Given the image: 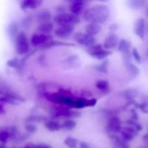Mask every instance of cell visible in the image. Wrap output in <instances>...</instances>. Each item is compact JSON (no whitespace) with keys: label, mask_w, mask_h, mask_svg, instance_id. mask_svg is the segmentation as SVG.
Segmentation results:
<instances>
[{"label":"cell","mask_w":148,"mask_h":148,"mask_svg":"<svg viewBox=\"0 0 148 148\" xmlns=\"http://www.w3.org/2000/svg\"><path fill=\"white\" fill-rule=\"evenodd\" d=\"M17 134L16 127H10L3 130H0V144H6L10 138H13Z\"/></svg>","instance_id":"15"},{"label":"cell","mask_w":148,"mask_h":148,"mask_svg":"<svg viewBox=\"0 0 148 148\" xmlns=\"http://www.w3.org/2000/svg\"><path fill=\"white\" fill-rule=\"evenodd\" d=\"M44 127L46 129H48L50 132H56L62 128V126L58 122L55 121H49V120L44 122Z\"/></svg>","instance_id":"24"},{"label":"cell","mask_w":148,"mask_h":148,"mask_svg":"<svg viewBox=\"0 0 148 148\" xmlns=\"http://www.w3.org/2000/svg\"><path fill=\"white\" fill-rule=\"evenodd\" d=\"M134 33L135 35L140 38L144 39L146 36V20L142 17L139 18L134 25Z\"/></svg>","instance_id":"16"},{"label":"cell","mask_w":148,"mask_h":148,"mask_svg":"<svg viewBox=\"0 0 148 148\" xmlns=\"http://www.w3.org/2000/svg\"><path fill=\"white\" fill-rule=\"evenodd\" d=\"M61 126H62V128L68 130V131H71L76 127V121L73 119H66Z\"/></svg>","instance_id":"25"},{"label":"cell","mask_w":148,"mask_h":148,"mask_svg":"<svg viewBox=\"0 0 148 148\" xmlns=\"http://www.w3.org/2000/svg\"><path fill=\"white\" fill-rule=\"evenodd\" d=\"M25 130L30 134H34L36 132V127L32 123H27L25 125Z\"/></svg>","instance_id":"35"},{"label":"cell","mask_w":148,"mask_h":148,"mask_svg":"<svg viewBox=\"0 0 148 148\" xmlns=\"http://www.w3.org/2000/svg\"><path fill=\"white\" fill-rule=\"evenodd\" d=\"M46 98L54 104L63 106L70 109H74L75 98L65 93H54L45 95Z\"/></svg>","instance_id":"2"},{"label":"cell","mask_w":148,"mask_h":148,"mask_svg":"<svg viewBox=\"0 0 148 148\" xmlns=\"http://www.w3.org/2000/svg\"><path fill=\"white\" fill-rule=\"evenodd\" d=\"M27 121H31V122H41V121H47L48 119L43 117V116H39V115H33V116H29L27 118L26 120Z\"/></svg>","instance_id":"32"},{"label":"cell","mask_w":148,"mask_h":148,"mask_svg":"<svg viewBox=\"0 0 148 148\" xmlns=\"http://www.w3.org/2000/svg\"><path fill=\"white\" fill-rule=\"evenodd\" d=\"M36 20L39 22V23H47V22H50L52 16L49 10H42L41 11H39L36 14Z\"/></svg>","instance_id":"21"},{"label":"cell","mask_w":148,"mask_h":148,"mask_svg":"<svg viewBox=\"0 0 148 148\" xmlns=\"http://www.w3.org/2000/svg\"><path fill=\"white\" fill-rule=\"evenodd\" d=\"M110 16V10L106 4H95L85 10L82 14V18L88 23L102 24Z\"/></svg>","instance_id":"1"},{"label":"cell","mask_w":148,"mask_h":148,"mask_svg":"<svg viewBox=\"0 0 148 148\" xmlns=\"http://www.w3.org/2000/svg\"><path fill=\"white\" fill-rule=\"evenodd\" d=\"M3 92H4V91H2V90L0 89V95H3Z\"/></svg>","instance_id":"44"},{"label":"cell","mask_w":148,"mask_h":148,"mask_svg":"<svg viewBox=\"0 0 148 148\" xmlns=\"http://www.w3.org/2000/svg\"><path fill=\"white\" fill-rule=\"evenodd\" d=\"M139 132H137L134 128H133L130 126H125L121 127V130L120 132L121 137L126 141V142H130L134 140L135 136H137Z\"/></svg>","instance_id":"13"},{"label":"cell","mask_w":148,"mask_h":148,"mask_svg":"<svg viewBox=\"0 0 148 148\" xmlns=\"http://www.w3.org/2000/svg\"><path fill=\"white\" fill-rule=\"evenodd\" d=\"M119 42H120V39H119V36L115 34V33H110L104 40V42L102 44L103 48L107 50H110L118 47V44H119Z\"/></svg>","instance_id":"14"},{"label":"cell","mask_w":148,"mask_h":148,"mask_svg":"<svg viewBox=\"0 0 148 148\" xmlns=\"http://www.w3.org/2000/svg\"><path fill=\"white\" fill-rule=\"evenodd\" d=\"M95 88L104 94H108L110 91V84L106 80H98L95 82Z\"/></svg>","instance_id":"23"},{"label":"cell","mask_w":148,"mask_h":148,"mask_svg":"<svg viewBox=\"0 0 148 148\" xmlns=\"http://www.w3.org/2000/svg\"><path fill=\"white\" fill-rule=\"evenodd\" d=\"M122 127L121 119L116 115H112L108 118L107 125H106V131L108 133L109 135L117 134L121 132Z\"/></svg>","instance_id":"7"},{"label":"cell","mask_w":148,"mask_h":148,"mask_svg":"<svg viewBox=\"0 0 148 148\" xmlns=\"http://www.w3.org/2000/svg\"><path fill=\"white\" fill-rule=\"evenodd\" d=\"M79 148H91L90 146L87 143V142H84V141H82L79 143Z\"/></svg>","instance_id":"39"},{"label":"cell","mask_w":148,"mask_h":148,"mask_svg":"<svg viewBox=\"0 0 148 148\" xmlns=\"http://www.w3.org/2000/svg\"><path fill=\"white\" fill-rule=\"evenodd\" d=\"M144 140H145V142L147 143V145L148 146V133L144 136Z\"/></svg>","instance_id":"42"},{"label":"cell","mask_w":148,"mask_h":148,"mask_svg":"<svg viewBox=\"0 0 148 148\" xmlns=\"http://www.w3.org/2000/svg\"><path fill=\"white\" fill-rule=\"evenodd\" d=\"M0 148H6L4 147V145H3V144H0Z\"/></svg>","instance_id":"43"},{"label":"cell","mask_w":148,"mask_h":148,"mask_svg":"<svg viewBox=\"0 0 148 148\" xmlns=\"http://www.w3.org/2000/svg\"><path fill=\"white\" fill-rule=\"evenodd\" d=\"M86 52L93 58L99 60V61H103L105 60L107 57H108L111 54L112 51L110 50H107L103 48L102 44L100 43H95V45L87 48Z\"/></svg>","instance_id":"5"},{"label":"cell","mask_w":148,"mask_h":148,"mask_svg":"<svg viewBox=\"0 0 148 148\" xmlns=\"http://www.w3.org/2000/svg\"><path fill=\"white\" fill-rule=\"evenodd\" d=\"M108 64H109L108 60H104L102 62H101L100 64L96 65L95 67V69L96 71H98L100 73L108 74Z\"/></svg>","instance_id":"28"},{"label":"cell","mask_w":148,"mask_h":148,"mask_svg":"<svg viewBox=\"0 0 148 148\" xmlns=\"http://www.w3.org/2000/svg\"><path fill=\"white\" fill-rule=\"evenodd\" d=\"M15 50L19 56H24L29 51V42L28 36L24 31H19L14 39Z\"/></svg>","instance_id":"3"},{"label":"cell","mask_w":148,"mask_h":148,"mask_svg":"<svg viewBox=\"0 0 148 148\" xmlns=\"http://www.w3.org/2000/svg\"><path fill=\"white\" fill-rule=\"evenodd\" d=\"M42 4L41 0H23L20 3V8L23 10H36Z\"/></svg>","instance_id":"17"},{"label":"cell","mask_w":148,"mask_h":148,"mask_svg":"<svg viewBox=\"0 0 148 148\" xmlns=\"http://www.w3.org/2000/svg\"><path fill=\"white\" fill-rule=\"evenodd\" d=\"M110 138L114 142V148H129L127 142H126L121 136L117 134H112L110 135Z\"/></svg>","instance_id":"22"},{"label":"cell","mask_w":148,"mask_h":148,"mask_svg":"<svg viewBox=\"0 0 148 148\" xmlns=\"http://www.w3.org/2000/svg\"><path fill=\"white\" fill-rule=\"evenodd\" d=\"M123 62L127 70L133 77H136L140 75V69L132 62V60H123Z\"/></svg>","instance_id":"18"},{"label":"cell","mask_w":148,"mask_h":148,"mask_svg":"<svg viewBox=\"0 0 148 148\" xmlns=\"http://www.w3.org/2000/svg\"><path fill=\"white\" fill-rule=\"evenodd\" d=\"M5 114V109H4V107L3 104H0V115L2 114Z\"/></svg>","instance_id":"41"},{"label":"cell","mask_w":148,"mask_h":148,"mask_svg":"<svg viewBox=\"0 0 148 148\" xmlns=\"http://www.w3.org/2000/svg\"><path fill=\"white\" fill-rule=\"evenodd\" d=\"M118 50L122 54L123 60H132L131 50H132V43L127 39H121L118 44Z\"/></svg>","instance_id":"10"},{"label":"cell","mask_w":148,"mask_h":148,"mask_svg":"<svg viewBox=\"0 0 148 148\" xmlns=\"http://www.w3.org/2000/svg\"><path fill=\"white\" fill-rule=\"evenodd\" d=\"M86 4H87V2L85 1H82V0H75V1H72L69 4V12L75 15V16H80V15L85 11V7H86Z\"/></svg>","instance_id":"12"},{"label":"cell","mask_w":148,"mask_h":148,"mask_svg":"<svg viewBox=\"0 0 148 148\" xmlns=\"http://www.w3.org/2000/svg\"><path fill=\"white\" fill-rule=\"evenodd\" d=\"M37 30L39 31V33L44 35H49L54 30V24L51 22L39 23L37 26Z\"/></svg>","instance_id":"20"},{"label":"cell","mask_w":148,"mask_h":148,"mask_svg":"<svg viewBox=\"0 0 148 148\" xmlns=\"http://www.w3.org/2000/svg\"><path fill=\"white\" fill-rule=\"evenodd\" d=\"M7 30H8V33H9L10 36L11 38H14V39H15V37L16 36V35L19 33V30H18V24H17L16 22L11 23L8 26Z\"/></svg>","instance_id":"27"},{"label":"cell","mask_w":148,"mask_h":148,"mask_svg":"<svg viewBox=\"0 0 148 148\" xmlns=\"http://www.w3.org/2000/svg\"><path fill=\"white\" fill-rule=\"evenodd\" d=\"M52 40L50 35H44L42 33H35L32 35L30 43L36 48H43L49 41Z\"/></svg>","instance_id":"9"},{"label":"cell","mask_w":148,"mask_h":148,"mask_svg":"<svg viewBox=\"0 0 148 148\" xmlns=\"http://www.w3.org/2000/svg\"><path fill=\"white\" fill-rule=\"evenodd\" d=\"M131 56H132V58L139 64L142 63V56L140 55V53L139 52V50L135 48V47H133L132 48V50H131Z\"/></svg>","instance_id":"30"},{"label":"cell","mask_w":148,"mask_h":148,"mask_svg":"<svg viewBox=\"0 0 148 148\" xmlns=\"http://www.w3.org/2000/svg\"><path fill=\"white\" fill-rule=\"evenodd\" d=\"M147 57H148V50H147Z\"/></svg>","instance_id":"47"},{"label":"cell","mask_w":148,"mask_h":148,"mask_svg":"<svg viewBox=\"0 0 148 148\" xmlns=\"http://www.w3.org/2000/svg\"><path fill=\"white\" fill-rule=\"evenodd\" d=\"M136 108L140 109L141 112L148 114V102H144V103H140V104H137Z\"/></svg>","instance_id":"36"},{"label":"cell","mask_w":148,"mask_h":148,"mask_svg":"<svg viewBox=\"0 0 148 148\" xmlns=\"http://www.w3.org/2000/svg\"><path fill=\"white\" fill-rule=\"evenodd\" d=\"M101 29V25L96 24V23H88L85 26V33L95 37L96 35L100 33Z\"/></svg>","instance_id":"19"},{"label":"cell","mask_w":148,"mask_h":148,"mask_svg":"<svg viewBox=\"0 0 148 148\" xmlns=\"http://www.w3.org/2000/svg\"><path fill=\"white\" fill-rule=\"evenodd\" d=\"M31 23H32V16H25V17L23 19L21 24H22L23 27L27 28V27H29V26L30 25Z\"/></svg>","instance_id":"34"},{"label":"cell","mask_w":148,"mask_h":148,"mask_svg":"<svg viewBox=\"0 0 148 148\" xmlns=\"http://www.w3.org/2000/svg\"><path fill=\"white\" fill-rule=\"evenodd\" d=\"M145 3L144 1H138V0H135V1H131L130 2V4L132 5L133 8L134 9H140L143 4Z\"/></svg>","instance_id":"37"},{"label":"cell","mask_w":148,"mask_h":148,"mask_svg":"<svg viewBox=\"0 0 148 148\" xmlns=\"http://www.w3.org/2000/svg\"><path fill=\"white\" fill-rule=\"evenodd\" d=\"M79 140L74 137L69 136L64 140V145L69 148H77L79 147Z\"/></svg>","instance_id":"26"},{"label":"cell","mask_w":148,"mask_h":148,"mask_svg":"<svg viewBox=\"0 0 148 148\" xmlns=\"http://www.w3.org/2000/svg\"><path fill=\"white\" fill-rule=\"evenodd\" d=\"M75 30V27L71 25H59L55 29V35L58 38L66 39L69 37Z\"/></svg>","instance_id":"11"},{"label":"cell","mask_w":148,"mask_h":148,"mask_svg":"<svg viewBox=\"0 0 148 148\" xmlns=\"http://www.w3.org/2000/svg\"><path fill=\"white\" fill-rule=\"evenodd\" d=\"M53 117L56 118H67V119H73L74 118H78L81 114L79 111H73L72 109L63 107V106H58L56 107L53 109L52 112Z\"/></svg>","instance_id":"6"},{"label":"cell","mask_w":148,"mask_h":148,"mask_svg":"<svg viewBox=\"0 0 148 148\" xmlns=\"http://www.w3.org/2000/svg\"><path fill=\"white\" fill-rule=\"evenodd\" d=\"M6 65L10 69H20L21 68V61L16 57H13L7 61Z\"/></svg>","instance_id":"29"},{"label":"cell","mask_w":148,"mask_h":148,"mask_svg":"<svg viewBox=\"0 0 148 148\" xmlns=\"http://www.w3.org/2000/svg\"><path fill=\"white\" fill-rule=\"evenodd\" d=\"M147 16H148V7H147Z\"/></svg>","instance_id":"45"},{"label":"cell","mask_w":148,"mask_h":148,"mask_svg":"<svg viewBox=\"0 0 148 148\" xmlns=\"http://www.w3.org/2000/svg\"><path fill=\"white\" fill-rule=\"evenodd\" d=\"M74 39L78 44L84 46L86 48H89V47L95 45L97 42V39L95 36H89L86 33H82V32L75 33Z\"/></svg>","instance_id":"8"},{"label":"cell","mask_w":148,"mask_h":148,"mask_svg":"<svg viewBox=\"0 0 148 148\" xmlns=\"http://www.w3.org/2000/svg\"><path fill=\"white\" fill-rule=\"evenodd\" d=\"M23 148H31L30 147H23Z\"/></svg>","instance_id":"46"},{"label":"cell","mask_w":148,"mask_h":148,"mask_svg":"<svg viewBox=\"0 0 148 148\" xmlns=\"http://www.w3.org/2000/svg\"><path fill=\"white\" fill-rule=\"evenodd\" d=\"M127 126H130L132 127L133 128H134L137 132H140L142 130V126L138 122V121H134V120H127Z\"/></svg>","instance_id":"31"},{"label":"cell","mask_w":148,"mask_h":148,"mask_svg":"<svg viewBox=\"0 0 148 148\" xmlns=\"http://www.w3.org/2000/svg\"><path fill=\"white\" fill-rule=\"evenodd\" d=\"M124 95L128 101H132L134 100V98L137 95V91H134L132 89H127L124 92Z\"/></svg>","instance_id":"33"},{"label":"cell","mask_w":148,"mask_h":148,"mask_svg":"<svg viewBox=\"0 0 148 148\" xmlns=\"http://www.w3.org/2000/svg\"><path fill=\"white\" fill-rule=\"evenodd\" d=\"M109 29L111 31H113V33H115V31L119 29V25L117 23H113L109 26Z\"/></svg>","instance_id":"38"},{"label":"cell","mask_w":148,"mask_h":148,"mask_svg":"<svg viewBox=\"0 0 148 148\" xmlns=\"http://www.w3.org/2000/svg\"><path fill=\"white\" fill-rule=\"evenodd\" d=\"M53 20L58 25H71L74 26L79 24L81 23V18L78 16H75L70 12H62L57 13L54 17Z\"/></svg>","instance_id":"4"},{"label":"cell","mask_w":148,"mask_h":148,"mask_svg":"<svg viewBox=\"0 0 148 148\" xmlns=\"http://www.w3.org/2000/svg\"><path fill=\"white\" fill-rule=\"evenodd\" d=\"M33 148H52L51 147H49V145L46 144H39V145H35Z\"/></svg>","instance_id":"40"}]
</instances>
